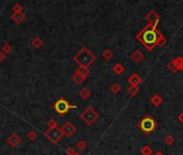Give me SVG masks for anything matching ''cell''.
Here are the masks:
<instances>
[{"mask_svg":"<svg viewBox=\"0 0 183 155\" xmlns=\"http://www.w3.org/2000/svg\"><path fill=\"white\" fill-rule=\"evenodd\" d=\"M95 59H96L95 55L92 54V52H90L87 47H83V49L73 57V60H75L80 67H88L90 65L93 64Z\"/></svg>","mask_w":183,"mask_h":155,"instance_id":"cell-1","label":"cell"},{"mask_svg":"<svg viewBox=\"0 0 183 155\" xmlns=\"http://www.w3.org/2000/svg\"><path fill=\"white\" fill-rule=\"evenodd\" d=\"M80 117L86 125H93L98 119L99 114L96 112V110L93 107H87V108L80 114Z\"/></svg>","mask_w":183,"mask_h":155,"instance_id":"cell-2","label":"cell"},{"mask_svg":"<svg viewBox=\"0 0 183 155\" xmlns=\"http://www.w3.org/2000/svg\"><path fill=\"white\" fill-rule=\"evenodd\" d=\"M43 135L50 140V141L53 142V143L59 142L60 140L63 139V137H64L62 128H59L58 126L53 127V128H49L47 130H45V132H43Z\"/></svg>","mask_w":183,"mask_h":155,"instance_id":"cell-3","label":"cell"},{"mask_svg":"<svg viewBox=\"0 0 183 155\" xmlns=\"http://www.w3.org/2000/svg\"><path fill=\"white\" fill-rule=\"evenodd\" d=\"M75 108H77V107L71 106V105H70V103L64 98L58 99V100L54 103L55 111H56L58 114H60V115H64V114H66L68 111H69L70 109H75Z\"/></svg>","mask_w":183,"mask_h":155,"instance_id":"cell-4","label":"cell"},{"mask_svg":"<svg viewBox=\"0 0 183 155\" xmlns=\"http://www.w3.org/2000/svg\"><path fill=\"white\" fill-rule=\"evenodd\" d=\"M140 128L143 132H153L156 127V123H155L154 119L150 117V116H145L143 119L140 121V124H139Z\"/></svg>","mask_w":183,"mask_h":155,"instance_id":"cell-5","label":"cell"},{"mask_svg":"<svg viewBox=\"0 0 183 155\" xmlns=\"http://www.w3.org/2000/svg\"><path fill=\"white\" fill-rule=\"evenodd\" d=\"M156 39H157V36L155 34L154 31L149 30L147 32L143 34V38H142V41L145 42V45H149V44H154L156 42Z\"/></svg>","mask_w":183,"mask_h":155,"instance_id":"cell-6","label":"cell"},{"mask_svg":"<svg viewBox=\"0 0 183 155\" xmlns=\"http://www.w3.org/2000/svg\"><path fill=\"white\" fill-rule=\"evenodd\" d=\"M63 134L64 136H67V137H70L71 135H73L77 130V127L71 123V122H66L62 127Z\"/></svg>","mask_w":183,"mask_h":155,"instance_id":"cell-7","label":"cell"},{"mask_svg":"<svg viewBox=\"0 0 183 155\" xmlns=\"http://www.w3.org/2000/svg\"><path fill=\"white\" fill-rule=\"evenodd\" d=\"M7 143L12 147H17L22 143V139L18 135L12 134L7 138Z\"/></svg>","mask_w":183,"mask_h":155,"instance_id":"cell-8","label":"cell"},{"mask_svg":"<svg viewBox=\"0 0 183 155\" xmlns=\"http://www.w3.org/2000/svg\"><path fill=\"white\" fill-rule=\"evenodd\" d=\"M12 20L15 23L17 24H21L22 22L25 20V14L23 12H20V13H13L12 14Z\"/></svg>","mask_w":183,"mask_h":155,"instance_id":"cell-9","label":"cell"},{"mask_svg":"<svg viewBox=\"0 0 183 155\" xmlns=\"http://www.w3.org/2000/svg\"><path fill=\"white\" fill-rule=\"evenodd\" d=\"M128 82L130 83V85L132 86H138L141 82V79L138 74H133L132 77L128 79Z\"/></svg>","mask_w":183,"mask_h":155,"instance_id":"cell-10","label":"cell"},{"mask_svg":"<svg viewBox=\"0 0 183 155\" xmlns=\"http://www.w3.org/2000/svg\"><path fill=\"white\" fill-rule=\"evenodd\" d=\"M72 80L75 83H77V84H81V83L84 82V80H85V78H83L82 75L80 74V73L78 72L77 70H75V74L72 75Z\"/></svg>","mask_w":183,"mask_h":155,"instance_id":"cell-11","label":"cell"},{"mask_svg":"<svg viewBox=\"0 0 183 155\" xmlns=\"http://www.w3.org/2000/svg\"><path fill=\"white\" fill-rule=\"evenodd\" d=\"M143 57H145V56H143V54H142L140 51H136L134 54L132 55L133 60H134V62H140L142 59H143Z\"/></svg>","mask_w":183,"mask_h":155,"instance_id":"cell-12","label":"cell"},{"mask_svg":"<svg viewBox=\"0 0 183 155\" xmlns=\"http://www.w3.org/2000/svg\"><path fill=\"white\" fill-rule=\"evenodd\" d=\"M90 95H92V93H90V90H87L86 87L82 88L80 92V96L82 97L83 99H88L90 97Z\"/></svg>","mask_w":183,"mask_h":155,"instance_id":"cell-13","label":"cell"},{"mask_svg":"<svg viewBox=\"0 0 183 155\" xmlns=\"http://www.w3.org/2000/svg\"><path fill=\"white\" fill-rule=\"evenodd\" d=\"M77 71L82 75L83 78H87L88 74H90V70H88L87 67H80L79 69H77Z\"/></svg>","mask_w":183,"mask_h":155,"instance_id":"cell-14","label":"cell"},{"mask_svg":"<svg viewBox=\"0 0 183 155\" xmlns=\"http://www.w3.org/2000/svg\"><path fill=\"white\" fill-rule=\"evenodd\" d=\"M1 52H3L5 54H10L11 52H12V47L10 45V43L5 42L2 45V47H1Z\"/></svg>","mask_w":183,"mask_h":155,"instance_id":"cell-15","label":"cell"},{"mask_svg":"<svg viewBox=\"0 0 183 155\" xmlns=\"http://www.w3.org/2000/svg\"><path fill=\"white\" fill-rule=\"evenodd\" d=\"M112 56H113V52L111 51V50H105V51L102 52V57L105 58L106 60H110L111 58H112Z\"/></svg>","mask_w":183,"mask_h":155,"instance_id":"cell-16","label":"cell"},{"mask_svg":"<svg viewBox=\"0 0 183 155\" xmlns=\"http://www.w3.org/2000/svg\"><path fill=\"white\" fill-rule=\"evenodd\" d=\"M31 44H32V47H34L35 49H39V47H42L43 41H42L40 38H35L34 40H32V42H31Z\"/></svg>","mask_w":183,"mask_h":155,"instance_id":"cell-17","label":"cell"},{"mask_svg":"<svg viewBox=\"0 0 183 155\" xmlns=\"http://www.w3.org/2000/svg\"><path fill=\"white\" fill-rule=\"evenodd\" d=\"M113 71L116 73V74H121V73H123V71H124V67L121 64H116L113 67Z\"/></svg>","mask_w":183,"mask_h":155,"instance_id":"cell-18","label":"cell"},{"mask_svg":"<svg viewBox=\"0 0 183 155\" xmlns=\"http://www.w3.org/2000/svg\"><path fill=\"white\" fill-rule=\"evenodd\" d=\"M26 136H27V138H28L30 141H35V140H36V138H37V132L31 129V130H29V132H27V135H26Z\"/></svg>","mask_w":183,"mask_h":155,"instance_id":"cell-19","label":"cell"},{"mask_svg":"<svg viewBox=\"0 0 183 155\" xmlns=\"http://www.w3.org/2000/svg\"><path fill=\"white\" fill-rule=\"evenodd\" d=\"M151 102H152L154 106H158V105L162 102V98H160L158 95H154L152 98H151Z\"/></svg>","mask_w":183,"mask_h":155,"instance_id":"cell-20","label":"cell"},{"mask_svg":"<svg viewBox=\"0 0 183 155\" xmlns=\"http://www.w3.org/2000/svg\"><path fill=\"white\" fill-rule=\"evenodd\" d=\"M141 154L142 155H151L152 154V149H151L149 145H145V147L141 149Z\"/></svg>","mask_w":183,"mask_h":155,"instance_id":"cell-21","label":"cell"},{"mask_svg":"<svg viewBox=\"0 0 183 155\" xmlns=\"http://www.w3.org/2000/svg\"><path fill=\"white\" fill-rule=\"evenodd\" d=\"M86 147H87V145H86V142L84 141V140H80V141L77 143V150L79 151H83Z\"/></svg>","mask_w":183,"mask_h":155,"instance_id":"cell-22","label":"cell"},{"mask_svg":"<svg viewBox=\"0 0 183 155\" xmlns=\"http://www.w3.org/2000/svg\"><path fill=\"white\" fill-rule=\"evenodd\" d=\"M128 94L132 96H136L137 94H138V92H139V88L137 87V86H130V87L128 88Z\"/></svg>","mask_w":183,"mask_h":155,"instance_id":"cell-23","label":"cell"},{"mask_svg":"<svg viewBox=\"0 0 183 155\" xmlns=\"http://www.w3.org/2000/svg\"><path fill=\"white\" fill-rule=\"evenodd\" d=\"M120 90H121V87H120L119 84H113V85H112V86L110 87V90L112 92V93H114V94H117V93H119Z\"/></svg>","mask_w":183,"mask_h":155,"instance_id":"cell-24","label":"cell"},{"mask_svg":"<svg viewBox=\"0 0 183 155\" xmlns=\"http://www.w3.org/2000/svg\"><path fill=\"white\" fill-rule=\"evenodd\" d=\"M57 126V121L56 120H50L47 122V128H53V127Z\"/></svg>","mask_w":183,"mask_h":155,"instance_id":"cell-25","label":"cell"},{"mask_svg":"<svg viewBox=\"0 0 183 155\" xmlns=\"http://www.w3.org/2000/svg\"><path fill=\"white\" fill-rule=\"evenodd\" d=\"M165 142H166V144L170 145V144H172L173 142H175V139H173L172 136H168V137H166Z\"/></svg>","mask_w":183,"mask_h":155,"instance_id":"cell-26","label":"cell"},{"mask_svg":"<svg viewBox=\"0 0 183 155\" xmlns=\"http://www.w3.org/2000/svg\"><path fill=\"white\" fill-rule=\"evenodd\" d=\"M22 5H18V3H16L14 7H13V11H14V13H20V12H22Z\"/></svg>","mask_w":183,"mask_h":155,"instance_id":"cell-27","label":"cell"},{"mask_svg":"<svg viewBox=\"0 0 183 155\" xmlns=\"http://www.w3.org/2000/svg\"><path fill=\"white\" fill-rule=\"evenodd\" d=\"M66 154H67V155H75V151L73 150L72 147H68L67 150H66Z\"/></svg>","mask_w":183,"mask_h":155,"instance_id":"cell-28","label":"cell"},{"mask_svg":"<svg viewBox=\"0 0 183 155\" xmlns=\"http://www.w3.org/2000/svg\"><path fill=\"white\" fill-rule=\"evenodd\" d=\"M5 54L3 53V52L0 51V62H5Z\"/></svg>","mask_w":183,"mask_h":155,"instance_id":"cell-29","label":"cell"},{"mask_svg":"<svg viewBox=\"0 0 183 155\" xmlns=\"http://www.w3.org/2000/svg\"><path fill=\"white\" fill-rule=\"evenodd\" d=\"M179 120H180V122L183 124V112L180 114V115H179Z\"/></svg>","mask_w":183,"mask_h":155,"instance_id":"cell-30","label":"cell"},{"mask_svg":"<svg viewBox=\"0 0 183 155\" xmlns=\"http://www.w3.org/2000/svg\"><path fill=\"white\" fill-rule=\"evenodd\" d=\"M155 155H164V154H163L162 152H157V153H156V154H155Z\"/></svg>","mask_w":183,"mask_h":155,"instance_id":"cell-31","label":"cell"},{"mask_svg":"<svg viewBox=\"0 0 183 155\" xmlns=\"http://www.w3.org/2000/svg\"><path fill=\"white\" fill-rule=\"evenodd\" d=\"M75 155H80V154H78V153H75Z\"/></svg>","mask_w":183,"mask_h":155,"instance_id":"cell-32","label":"cell"}]
</instances>
